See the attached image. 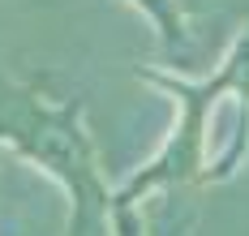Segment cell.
<instances>
[{"label":"cell","mask_w":249,"mask_h":236,"mask_svg":"<svg viewBox=\"0 0 249 236\" xmlns=\"http://www.w3.org/2000/svg\"><path fill=\"white\" fill-rule=\"evenodd\" d=\"M0 142L22 159L39 163L69 193V228L65 236H90L112 219L116 193L107 189L99 151L82 125V103H52L30 82L0 78Z\"/></svg>","instance_id":"6da1fadb"},{"label":"cell","mask_w":249,"mask_h":236,"mask_svg":"<svg viewBox=\"0 0 249 236\" xmlns=\"http://www.w3.org/2000/svg\"><path fill=\"white\" fill-rule=\"evenodd\" d=\"M138 78L155 82V86H163L168 95L176 99L180 107V120L172 125L168 133V142L159 146V155L150 159L142 172H133L124 189L116 193V202L124 206H138V198L150 193V189H159V185H180V181H206V116L215 112V103L224 99V95H236L241 107H245L249 116V30L232 43V52L219 60V69H215V78L206 82H185V78H168V73H142L138 69Z\"/></svg>","instance_id":"7a4b0ae2"},{"label":"cell","mask_w":249,"mask_h":236,"mask_svg":"<svg viewBox=\"0 0 249 236\" xmlns=\"http://www.w3.org/2000/svg\"><path fill=\"white\" fill-rule=\"evenodd\" d=\"M112 236H146L138 206H124V202H116V206H112Z\"/></svg>","instance_id":"3957f363"}]
</instances>
